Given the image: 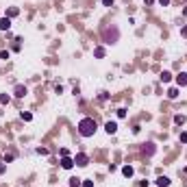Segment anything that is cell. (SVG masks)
<instances>
[{
    "label": "cell",
    "mask_w": 187,
    "mask_h": 187,
    "mask_svg": "<svg viewBox=\"0 0 187 187\" xmlns=\"http://www.w3.org/2000/svg\"><path fill=\"white\" fill-rule=\"evenodd\" d=\"M181 35H183V37H187V26H185V28H181Z\"/></svg>",
    "instance_id": "29"
},
{
    "label": "cell",
    "mask_w": 187,
    "mask_h": 187,
    "mask_svg": "<svg viewBox=\"0 0 187 187\" xmlns=\"http://www.w3.org/2000/svg\"><path fill=\"white\" fill-rule=\"evenodd\" d=\"M118 118H126V109H118Z\"/></svg>",
    "instance_id": "20"
},
{
    "label": "cell",
    "mask_w": 187,
    "mask_h": 187,
    "mask_svg": "<svg viewBox=\"0 0 187 187\" xmlns=\"http://www.w3.org/2000/svg\"><path fill=\"white\" fill-rule=\"evenodd\" d=\"M161 81H163V83H170V81H172V74L167 72V70H165V72H161Z\"/></svg>",
    "instance_id": "15"
},
{
    "label": "cell",
    "mask_w": 187,
    "mask_h": 187,
    "mask_svg": "<svg viewBox=\"0 0 187 187\" xmlns=\"http://www.w3.org/2000/svg\"><path fill=\"white\" fill-rule=\"evenodd\" d=\"M9 102H11L9 94H0V104H9Z\"/></svg>",
    "instance_id": "14"
},
{
    "label": "cell",
    "mask_w": 187,
    "mask_h": 187,
    "mask_svg": "<svg viewBox=\"0 0 187 187\" xmlns=\"http://www.w3.org/2000/svg\"><path fill=\"white\" fill-rule=\"evenodd\" d=\"M176 85H178V87H185V85H187V72H181L176 76Z\"/></svg>",
    "instance_id": "7"
},
{
    "label": "cell",
    "mask_w": 187,
    "mask_h": 187,
    "mask_svg": "<svg viewBox=\"0 0 187 187\" xmlns=\"http://www.w3.org/2000/svg\"><path fill=\"white\" fill-rule=\"evenodd\" d=\"M81 185H83V187H94V183H91V181H83Z\"/></svg>",
    "instance_id": "24"
},
{
    "label": "cell",
    "mask_w": 187,
    "mask_h": 187,
    "mask_svg": "<svg viewBox=\"0 0 187 187\" xmlns=\"http://www.w3.org/2000/svg\"><path fill=\"white\" fill-rule=\"evenodd\" d=\"M159 5H161V7H167V5H170V0H159Z\"/></svg>",
    "instance_id": "28"
},
{
    "label": "cell",
    "mask_w": 187,
    "mask_h": 187,
    "mask_svg": "<svg viewBox=\"0 0 187 187\" xmlns=\"http://www.w3.org/2000/svg\"><path fill=\"white\" fill-rule=\"evenodd\" d=\"M183 13H185V15H187V7H185V9H183Z\"/></svg>",
    "instance_id": "30"
},
{
    "label": "cell",
    "mask_w": 187,
    "mask_h": 187,
    "mask_svg": "<svg viewBox=\"0 0 187 187\" xmlns=\"http://www.w3.org/2000/svg\"><path fill=\"white\" fill-rule=\"evenodd\" d=\"M81 185V178H70V187H79Z\"/></svg>",
    "instance_id": "19"
},
{
    "label": "cell",
    "mask_w": 187,
    "mask_h": 187,
    "mask_svg": "<svg viewBox=\"0 0 187 187\" xmlns=\"http://www.w3.org/2000/svg\"><path fill=\"white\" fill-rule=\"evenodd\" d=\"M94 57H96V59H102V57H104V48H102V46H98V48L94 50Z\"/></svg>",
    "instance_id": "12"
},
{
    "label": "cell",
    "mask_w": 187,
    "mask_h": 187,
    "mask_svg": "<svg viewBox=\"0 0 187 187\" xmlns=\"http://www.w3.org/2000/svg\"><path fill=\"white\" fill-rule=\"evenodd\" d=\"M11 28V18H0V30H9Z\"/></svg>",
    "instance_id": "5"
},
{
    "label": "cell",
    "mask_w": 187,
    "mask_h": 187,
    "mask_svg": "<svg viewBox=\"0 0 187 187\" xmlns=\"http://www.w3.org/2000/svg\"><path fill=\"white\" fill-rule=\"evenodd\" d=\"M72 165H74V159H70V157L61 159V167H63V170H72Z\"/></svg>",
    "instance_id": "6"
},
{
    "label": "cell",
    "mask_w": 187,
    "mask_h": 187,
    "mask_svg": "<svg viewBox=\"0 0 187 187\" xmlns=\"http://www.w3.org/2000/svg\"><path fill=\"white\" fill-rule=\"evenodd\" d=\"M15 159V154H5V163H9V161H13Z\"/></svg>",
    "instance_id": "21"
},
{
    "label": "cell",
    "mask_w": 187,
    "mask_h": 187,
    "mask_svg": "<svg viewBox=\"0 0 187 187\" xmlns=\"http://www.w3.org/2000/svg\"><path fill=\"white\" fill-rule=\"evenodd\" d=\"M15 15H18V9H15V7H11V9L7 11V18H15Z\"/></svg>",
    "instance_id": "18"
},
{
    "label": "cell",
    "mask_w": 187,
    "mask_h": 187,
    "mask_svg": "<svg viewBox=\"0 0 187 187\" xmlns=\"http://www.w3.org/2000/svg\"><path fill=\"white\" fill-rule=\"evenodd\" d=\"M96 131H98V124H96V120L91 118H83L79 122V133L81 137H94L96 135Z\"/></svg>",
    "instance_id": "1"
},
{
    "label": "cell",
    "mask_w": 187,
    "mask_h": 187,
    "mask_svg": "<svg viewBox=\"0 0 187 187\" xmlns=\"http://www.w3.org/2000/svg\"><path fill=\"white\" fill-rule=\"evenodd\" d=\"M37 154H48V148H37Z\"/></svg>",
    "instance_id": "23"
},
{
    "label": "cell",
    "mask_w": 187,
    "mask_h": 187,
    "mask_svg": "<svg viewBox=\"0 0 187 187\" xmlns=\"http://www.w3.org/2000/svg\"><path fill=\"white\" fill-rule=\"evenodd\" d=\"M0 59H9V50H2L0 52Z\"/></svg>",
    "instance_id": "22"
},
{
    "label": "cell",
    "mask_w": 187,
    "mask_h": 187,
    "mask_svg": "<svg viewBox=\"0 0 187 187\" xmlns=\"http://www.w3.org/2000/svg\"><path fill=\"white\" fill-rule=\"evenodd\" d=\"M22 120H24V122H30V120H33V113H28V111H22Z\"/></svg>",
    "instance_id": "17"
},
{
    "label": "cell",
    "mask_w": 187,
    "mask_h": 187,
    "mask_svg": "<svg viewBox=\"0 0 187 187\" xmlns=\"http://www.w3.org/2000/svg\"><path fill=\"white\" fill-rule=\"evenodd\" d=\"M174 122H176L178 126H183V124H185V115H174Z\"/></svg>",
    "instance_id": "16"
},
{
    "label": "cell",
    "mask_w": 187,
    "mask_h": 187,
    "mask_svg": "<svg viewBox=\"0 0 187 187\" xmlns=\"http://www.w3.org/2000/svg\"><path fill=\"white\" fill-rule=\"evenodd\" d=\"M118 39H120V28L115 24L107 26L104 33H102V41H104V44H118Z\"/></svg>",
    "instance_id": "2"
},
{
    "label": "cell",
    "mask_w": 187,
    "mask_h": 187,
    "mask_svg": "<svg viewBox=\"0 0 187 187\" xmlns=\"http://www.w3.org/2000/svg\"><path fill=\"white\" fill-rule=\"evenodd\" d=\"M181 142H183V144H187V131H185V133H181Z\"/></svg>",
    "instance_id": "26"
},
{
    "label": "cell",
    "mask_w": 187,
    "mask_h": 187,
    "mask_svg": "<svg viewBox=\"0 0 187 187\" xmlns=\"http://www.w3.org/2000/svg\"><path fill=\"white\" fill-rule=\"evenodd\" d=\"M104 131H107L109 135H113V133H118V122H111V120H109V122L104 124Z\"/></svg>",
    "instance_id": "4"
},
{
    "label": "cell",
    "mask_w": 187,
    "mask_h": 187,
    "mask_svg": "<svg viewBox=\"0 0 187 187\" xmlns=\"http://www.w3.org/2000/svg\"><path fill=\"white\" fill-rule=\"evenodd\" d=\"M167 98H178V87H170L167 89Z\"/></svg>",
    "instance_id": "13"
},
{
    "label": "cell",
    "mask_w": 187,
    "mask_h": 187,
    "mask_svg": "<svg viewBox=\"0 0 187 187\" xmlns=\"http://www.w3.org/2000/svg\"><path fill=\"white\" fill-rule=\"evenodd\" d=\"M167 185H170V178L167 176H159L157 178V187H167Z\"/></svg>",
    "instance_id": "11"
},
{
    "label": "cell",
    "mask_w": 187,
    "mask_h": 187,
    "mask_svg": "<svg viewBox=\"0 0 187 187\" xmlns=\"http://www.w3.org/2000/svg\"><path fill=\"white\" fill-rule=\"evenodd\" d=\"M122 174H124L126 178H131V176L135 174V167H133V165H124V167H122Z\"/></svg>",
    "instance_id": "10"
},
{
    "label": "cell",
    "mask_w": 187,
    "mask_h": 187,
    "mask_svg": "<svg viewBox=\"0 0 187 187\" xmlns=\"http://www.w3.org/2000/svg\"><path fill=\"white\" fill-rule=\"evenodd\" d=\"M154 150H157V148H154V144H152V142H148L146 146H144V152H146L148 157H152V154H154Z\"/></svg>",
    "instance_id": "8"
},
{
    "label": "cell",
    "mask_w": 187,
    "mask_h": 187,
    "mask_svg": "<svg viewBox=\"0 0 187 187\" xmlns=\"http://www.w3.org/2000/svg\"><path fill=\"white\" fill-rule=\"evenodd\" d=\"M74 163H76V165H81V167H85V165L89 163V157H87L85 152H79L76 157H74Z\"/></svg>",
    "instance_id": "3"
},
{
    "label": "cell",
    "mask_w": 187,
    "mask_h": 187,
    "mask_svg": "<svg viewBox=\"0 0 187 187\" xmlns=\"http://www.w3.org/2000/svg\"><path fill=\"white\" fill-rule=\"evenodd\" d=\"M113 2H115V0H102V5H104V7H111Z\"/></svg>",
    "instance_id": "25"
},
{
    "label": "cell",
    "mask_w": 187,
    "mask_h": 187,
    "mask_svg": "<svg viewBox=\"0 0 187 187\" xmlns=\"http://www.w3.org/2000/svg\"><path fill=\"white\" fill-rule=\"evenodd\" d=\"M15 96H18V98H24V96H26V87H24V85H15Z\"/></svg>",
    "instance_id": "9"
},
{
    "label": "cell",
    "mask_w": 187,
    "mask_h": 187,
    "mask_svg": "<svg viewBox=\"0 0 187 187\" xmlns=\"http://www.w3.org/2000/svg\"><path fill=\"white\" fill-rule=\"evenodd\" d=\"M7 172V165H5V163H0V174H5Z\"/></svg>",
    "instance_id": "27"
}]
</instances>
